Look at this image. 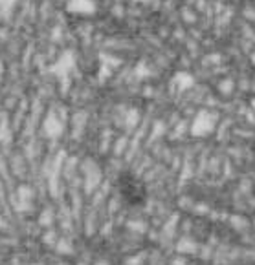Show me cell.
Instances as JSON below:
<instances>
[{
    "mask_svg": "<svg viewBox=\"0 0 255 265\" xmlns=\"http://www.w3.org/2000/svg\"><path fill=\"white\" fill-rule=\"evenodd\" d=\"M119 190H121V196H123L131 205L142 203L145 198L144 185L138 181V179L131 177V176H121V179H119Z\"/></svg>",
    "mask_w": 255,
    "mask_h": 265,
    "instance_id": "1",
    "label": "cell"
}]
</instances>
